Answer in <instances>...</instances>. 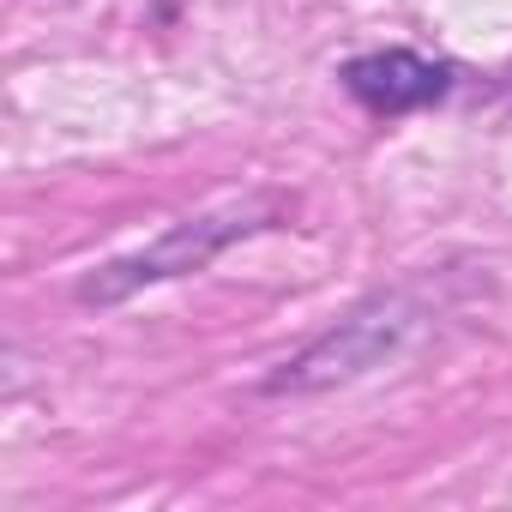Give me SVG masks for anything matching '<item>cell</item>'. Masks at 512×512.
Instances as JSON below:
<instances>
[{
    "label": "cell",
    "mask_w": 512,
    "mask_h": 512,
    "mask_svg": "<svg viewBox=\"0 0 512 512\" xmlns=\"http://www.w3.org/2000/svg\"><path fill=\"white\" fill-rule=\"evenodd\" d=\"M278 223V199H229L217 211H199V217H181L169 223L151 247L139 253H121V260L97 266L85 284H79V302L85 308H115L151 284H169V278H187V272H205L223 247L247 241V235H260Z\"/></svg>",
    "instance_id": "cell-1"
},
{
    "label": "cell",
    "mask_w": 512,
    "mask_h": 512,
    "mask_svg": "<svg viewBox=\"0 0 512 512\" xmlns=\"http://www.w3.org/2000/svg\"><path fill=\"white\" fill-rule=\"evenodd\" d=\"M344 91L374 115H410V109H428L452 91V67L422 61L410 49H380V55L344 61Z\"/></svg>",
    "instance_id": "cell-3"
},
{
    "label": "cell",
    "mask_w": 512,
    "mask_h": 512,
    "mask_svg": "<svg viewBox=\"0 0 512 512\" xmlns=\"http://www.w3.org/2000/svg\"><path fill=\"white\" fill-rule=\"evenodd\" d=\"M422 320H428V302L416 290H380L350 320H338L326 338H314L302 356H290L278 374H266V392L272 398H308V392L350 386V380L374 374L380 362H392L416 338Z\"/></svg>",
    "instance_id": "cell-2"
}]
</instances>
